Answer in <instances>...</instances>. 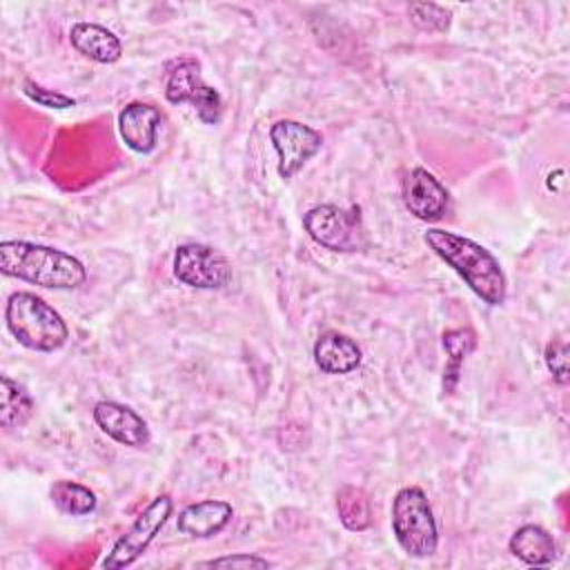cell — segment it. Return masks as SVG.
I'll return each mask as SVG.
<instances>
[{"instance_id":"cell-1","label":"cell","mask_w":570,"mask_h":570,"mask_svg":"<svg viewBox=\"0 0 570 570\" xmlns=\"http://www.w3.org/2000/svg\"><path fill=\"white\" fill-rule=\"evenodd\" d=\"M423 240L448 267H452L465 281V285L483 303L497 307L505 301L508 281L501 263L490 249L468 236L441 227L428 229L423 234Z\"/></svg>"},{"instance_id":"cell-2","label":"cell","mask_w":570,"mask_h":570,"mask_svg":"<svg viewBox=\"0 0 570 570\" xmlns=\"http://www.w3.org/2000/svg\"><path fill=\"white\" fill-rule=\"evenodd\" d=\"M0 272L47 289H73L87 281V267L80 258L31 240H2Z\"/></svg>"},{"instance_id":"cell-3","label":"cell","mask_w":570,"mask_h":570,"mask_svg":"<svg viewBox=\"0 0 570 570\" xmlns=\"http://www.w3.org/2000/svg\"><path fill=\"white\" fill-rule=\"evenodd\" d=\"M4 323L11 336L33 352H56L69 338L60 312L33 292H13L7 298Z\"/></svg>"},{"instance_id":"cell-4","label":"cell","mask_w":570,"mask_h":570,"mask_svg":"<svg viewBox=\"0 0 570 570\" xmlns=\"http://www.w3.org/2000/svg\"><path fill=\"white\" fill-rule=\"evenodd\" d=\"M392 532L396 543L407 557L428 559L439 548V528L428 501L419 485L401 488L392 499Z\"/></svg>"},{"instance_id":"cell-5","label":"cell","mask_w":570,"mask_h":570,"mask_svg":"<svg viewBox=\"0 0 570 570\" xmlns=\"http://www.w3.org/2000/svg\"><path fill=\"white\" fill-rule=\"evenodd\" d=\"M307 236L330 252H361L367 245L358 207L316 205L303 214Z\"/></svg>"},{"instance_id":"cell-6","label":"cell","mask_w":570,"mask_h":570,"mask_svg":"<svg viewBox=\"0 0 570 570\" xmlns=\"http://www.w3.org/2000/svg\"><path fill=\"white\" fill-rule=\"evenodd\" d=\"M165 98L171 105L189 102L205 125H218L223 118V98L218 89L203 80L200 62L191 56L176 58L167 65Z\"/></svg>"},{"instance_id":"cell-7","label":"cell","mask_w":570,"mask_h":570,"mask_svg":"<svg viewBox=\"0 0 570 570\" xmlns=\"http://www.w3.org/2000/svg\"><path fill=\"white\" fill-rule=\"evenodd\" d=\"M171 510H174V501L169 494L154 497L134 519L129 530L116 539V543L111 546V550L107 552L100 566L105 570H120L136 563L142 557V552L149 548V543L156 539L160 528L167 523V519L171 517Z\"/></svg>"},{"instance_id":"cell-8","label":"cell","mask_w":570,"mask_h":570,"mask_svg":"<svg viewBox=\"0 0 570 570\" xmlns=\"http://www.w3.org/2000/svg\"><path fill=\"white\" fill-rule=\"evenodd\" d=\"M174 276L194 289H223L232 281V263L205 243H183L174 252Z\"/></svg>"},{"instance_id":"cell-9","label":"cell","mask_w":570,"mask_h":570,"mask_svg":"<svg viewBox=\"0 0 570 570\" xmlns=\"http://www.w3.org/2000/svg\"><path fill=\"white\" fill-rule=\"evenodd\" d=\"M269 142L278 156V176L289 180L321 151L323 136L301 120L281 118L269 127Z\"/></svg>"},{"instance_id":"cell-10","label":"cell","mask_w":570,"mask_h":570,"mask_svg":"<svg viewBox=\"0 0 570 570\" xmlns=\"http://www.w3.org/2000/svg\"><path fill=\"white\" fill-rule=\"evenodd\" d=\"M401 194L407 212L425 223L441 220L450 207V194L445 185L425 167H412L405 174Z\"/></svg>"},{"instance_id":"cell-11","label":"cell","mask_w":570,"mask_h":570,"mask_svg":"<svg viewBox=\"0 0 570 570\" xmlns=\"http://www.w3.org/2000/svg\"><path fill=\"white\" fill-rule=\"evenodd\" d=\"M96 425L116 443L127 448H145L151 441L145 419L118 401H98L91 410Z\"/></svg>"},{"instance_id":"cell-12","label":"cell","mask_w":570,"mask_h":570,"mask_svg":"<svg viewBox=\"0 0 570 570\" xmlns=\"http://www.w3.org/2000/svg\"><path fill=\"white\" fill-rule=\"evenodd\" d=\"M163 111L149 102L134 100L118 114V134L136 154H151L158 142Z\"/></svg>"},{"instance_id":"cell-13","label":"cell","mask_w":570,"mask_h":570,"mask_svg":"<svg viewBox=\"0 0 570 570\" xmlns=\"http://www.w3.org/2000/svg\"><path fill=\"white\" fill-rule=\"evenodd\" d=\"M234 517L232 503L223 499H205L185 505L178 512L176 528L194 539H209L227 528V523Z\"/></svg>"},{"instance_id":"cell-14","label":"cell","mask_w":570,"mask_h":570,"mask_svg":"<svg viewBox=\"0 0 570 570\" xmlns=\"http://www.w3.org/2000/svg\"><path fill=\"white\" fill-rule=\"evenodd\" d=\"M363 352L354 338L336 330L323 332L314 343V363L325 374H350L361 365Z\"/></svg>"},{"instance_id":"cell-15","label":"cell","mask_w":570,"mask_h":570,"mask_svg":"<svg viewBox=\"0 0 570 570\" xmlns=\"http://www.w3.org/2000/svg\"><path fill=\"white\" fill-rule=\"evenodd\" d=\"M69 42L78 53H82L85 58L100 62V65L118 62L122 56L120 38L111 29L96 24V22L71 24Z\"/></svg>"},{"instance_id":"cell-16","label":"cell","mask_w":570,"mask_h":570,"mask_svg":"<svg viewBox=\"0 0 570 570\" xmlns=\"http://www.w3.org/2000/svg\"><path fill=\"white\" fill-rule=\"evenodd\" d=\"M508 550L525 566H550L557 557L552 534L537 523H525L517 528L508 541Z\"/></svg>"},{"instance_id":"cell-17","label":"cell","mask_w":570,"mask_h":570,"mask_svg":"<svg viewBox=\"0 0 570 570\" xmlns=\"http://www.w3.org/2000/svg\"><path fill=\"white\" fill-rule=\"evenodd\" d=\"M441 343L448 354V363L443 370V394H452L461 379V367L465 358L476 347V334L472 327H452L443 332Z\"/></svg>"},{"instance_id":"cell-18","label":"cell","mask_w":570,"mask_h":570,"mask_svg":"<svg viewBox=\"0 0 570 570\" xmlns=\"http://www.w3.org/2000/svg\"><path fill=\"white\" fill-rule=\"evenodd\" d=\"M33 399L24 385L11 376H0V425L4 430L22 428L33 416Z\"/></svg>"},{"instance_id":"cell-19","label":"cell","mask_w":570,"mask_h":570,"mask_svg":"<svg viewBox=\"0 0 570 570\" xmlns=\"http://www.w3.org/2000/svg\"><path fill=\"white\" fill-rule=\"evenodd\" d=\"M336 514L345 530L363 532L372 525V503L363 488L345 483L336 492Z\"/></svg>"},{"instance_id":"cell-20","label":"cell","mask_w":570,"mask_h":570,"mask_svg":"<svg viewBox=\"0 0 570 570\" xmlns=\"http://www.w3.org/2000/svg\"><path fill=\"white\" fill-rule=\"evenodd\" d=\"M49 497H51L53 505L69 517H85V514L94 512L98 505L94 490H89L82 483L67 481V479L53 481V485L49 488Z\"/></svg>"},{"instance_id":"cell-21","label":"cell","mask_w":570,"mask_h":570,"mask_svg":"<svg viewBox=\"0 0 570 570\" xmlns=\"http://www.w3.org/2000/svg\"><path fill=\"white\" fill-rule=\"evenodd\" d=\"M407 16L416 29L428 33H443L452 24L450 9L434 2H410Z\"/></svg>"},{"instance_id":"cell-22","label":"cell","mask_w":570,"mask_h":570,"mask_svg":"<svg viewBox=\"0 0 570 570\" xmlns=\"http://www.w3.org/2000/svg\"><path fill=\"white\" fill-rule=\"evenodd\" d=\"M22 94L33 100L36 105L45 107V109H69L76 105V100L67 94H60V91H53V89H47L29 78L22 80Z\"/></svg>"},{"instance_id":"cell-23","label":"cell","mask_w":570,"mask_h":570,"mask_svg":"<svg viewBox=\"0 0 570 570\" xmlns=\"http://www.w3.org/2000/svg\"><path fill=\"white\" fill-rule=\"evenodd\" d=\"M543 361L548 372L559 385L568 383V343L563 338H552L543 350Z\"/></svg>"},{"instance_id":"cell-24","label":"cell","mask_w":570,"mask_h":570,"mask_svg":"<svg viewBox=\"0 0 570 570\" xmlns=\"http://www.w3.org/2000/svg\"><path fill=\"white\" fill-rule=\"evenodd\" d=\"M198 568H269L272 563L258 554H249V552H238V554H225V557H216V559H207V561H198Z\"/></svg>"}]
</instances>
